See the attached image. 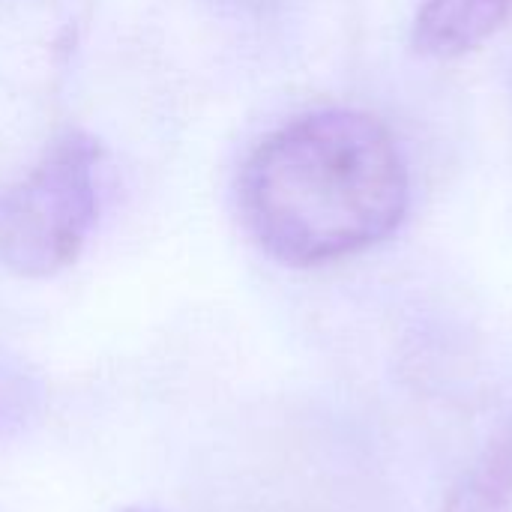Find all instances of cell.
<instances>
[{
    "mask_svg": "<svg viewBox=\"0 0 512 512\" xmlns=\"http://www.w3.org/2000/svg\"><path fill=\"white\" fill-rule=\"evenodd\" d=\"M120 512H153V510H141V507H129V510H120Z\"/></svg>",
    "mask_w": 512,
    "mask_h": 512,
    "instance_id": "5",
    "label": "cell"
},
{
    "mask_svg": "<svg viewBox=\"0 0 512 512\" xmlns=\"http://www.w3.org/2000/svg\"><path fill=\"white\" fill-rule=\"evenodd\" d=\"M512 18V0H423L411 45L420 57L456 60L489 42Z\"/></svg>",
    "mask_w": 512,
    "mask_h": 512,
    "instance_id": "3",
    "label": "cell"
},
{
    "mask_svg": "<svg viewBox=\"0 0 512 512\" xmlns=\"http://www.w3.org/2000/svg\"><path fill=\"white\" fill-rule=\"evenodd\" d=\"M102 144L84 129L57 135L39 162L0 195V267L48 279L72 267L99 216Z\"/></svg>",
    "mask_w": 512,
    "mask_h": 512,
    "instance_id": "2",
    "label": "cell"
},
{
    "mask_svg": "<svg viewBox=\"0 0 512 512\" xmlns=\"http://www.w3.org/2000/svg\"><path fill=\"white\" fill-rule=\"evenodd\" d=\"M39 408V384L21 363L0 351V438H9L27 426Z\"/></svg>",
    "mask_w": 512,
    "mask_h": 512,
    "instance_id": "4",
    "label": "cell"
},
{
    "mask_svg": "<svg viewBox=\"0 0 512 512\" xmlns=\"http://www.w3.org/2000/svg\"><path fill=\"white\" fill-rule=\"evenodd\" d=\"M255 243L285 267H321L384 243L411 180L393 132L357 108H321L267 135L237 183Z\"/></svg>",
    "mask_w": 512,
    "mask_h": 512,
    "instance_id": "1",
    "label": "cell"
}]
</instances>
